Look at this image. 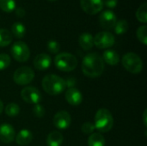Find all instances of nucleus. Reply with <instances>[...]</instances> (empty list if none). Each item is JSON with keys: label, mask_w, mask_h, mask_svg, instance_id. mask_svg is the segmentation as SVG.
<instances>
[{"label": "nucleus", "mask_w": 147, "mask_h": 146, "mask_svg": "<svg viewBox=\"0 0 147 146\" xmlns=\"http://www.w3.org/2000/svg\"><path fill=\"white\" fill-rule=\"evenodd\" d=\"M82 71L88 77H98L104 71V61L97 52L87 54L82 62Z\"/></svg>", "instance_id": "1"}, {"label": "nucleus", "mask_w": 147, "mask_h": 146, "mask_svg": "<svg viewBox=\"0 0 147 146\" xmlns=\"http://www.w3.org/2000/svg\"><path fill=\"white\" fill-rule=\"evenodd\" d=\"M41 83L44 91L50 96L59 95L66 88L65 80L55 74H48L45 76Z\"/></svg>", "instance_id": "2"}, {"label": "nucleus", "mask_w": 147, "mask_h": 146, "mask_svg": "<svg viewBox=\"0 0 147 146\" xmlns=\"http://www.w3.org/2000/svg\"><path fill=\"white\" fill-rule=\"evenodd\" d=\"M95 127L96 130L101 133L109 132L114 126V118L109 110L101 108L97 110L95 115Z\"/></svg>", "instance_id": "3"}, {"label": "nucleus", "mask_w": 147, "mask_h": 146, "mask_svg": "<svg viewBox=\"0 0 147 146\" xmlns=\"http://www.w3.org/2000/svg\"><path fill=\"white\" fill-rule=\"evenodd\" d=\"M54 64L59 71L69 72L75 70L78 65V59L71 53L61 52L55 57Z\"/></svg>", "instance_id": "4"}, {"label": "nucleus", "mask_w": 147, "mask_h": 146, "mask_svg": "<svg viewBox=\"0 0 147 146\" xmlns=\"http://www.w3.org/2000/svg\"><path fill=\"white\" fill-rule=\"evenodd\" d=\"M121 63L124 68L134 74H138L143 70V61L140 57L134 52H127L123 55Z\"/></svg>", "instance_id": "5"}, {"label": "nucleus", "mask_w": 147, "mask_h": 146, "mask_svg": "<svg viewBox=\"0 0 147 146\" xmlns=\"http://www.w3.org/2000/svg\"><path fill=\"white\" fill-rule=\"evenodd\" d=\"M10 52L14 59L20 63L26 62L30 56V50L28 45L21 40L16 41L12 45Z\"/></svg>", "instance_id": "6"}, {"label": "nucleus", "mask_w": 147, "mask_h": 146, "mask_svg": "<svg viewBox=\"0 0 147 146\" xmlns=\"http://www.w3.org/2000/svg\"><path fill=\"white\" fill-rule=\"evenodd\" d=\"M34 78V71L28 66L18 68L13 75L14 82L18 85H27Z\"/></svg>", "instance_id": "7"}, {"label": "nucleus", "mask_w": 147, "mask_h": 146, "mask_svg": "<svg viewBox=\"0 0 147 146\" xmlns=\"http://www.w3.org/2000/svg\"><path fill=\"white\" fill-rule=\"evenodd\" d=\"M115 42V38L110 32H100L94 37V45L100 49L109 48L114 46Z\"/></svg>", "instance_id": "8"}, {"label": "nucleus", "mask_w": 147, "mask_h": 146, "mask_svg": "<svg viewBox=\"0 0 147 146\" xmlns=\"http://www.w3.org/2000/svg\"><path fill=\"white\" fill-rule=\"evenodd\" d=\"M22 99L28 104H39L41 101V94L39 89L33 86H28L21 91Z\"/></svg>", "instance_id": "9"}, {"label": "nucleus", "mask_w": 147, "mask_h": 146, "mask_svg": "<svg viewBox=\"0 0 147 146\" xmlns=\"http://www.w3.org/2000/svg\"><path fill=\"white\" fill-rule=\"evenodd\" d=\"M82 9L89 15H96L103 9L102 0H80Z\"/></svg>", "instance_id": "10"}, {"label": "nucleus", "mask_w": 147, "mask_h": 146, "mask_svg": "<svg viewBox=\"0 0 147 146\" xmlns=\"http://www.w3.org/2000/svg\"><path fill=\"white\" fill-rule=\"evenodd\" d=\"M71 122V117L70 114L66 111H59L55 114L53 119V123L58 129H66L70 126Z\"/></svg>", "instance_id": "11"}, {"label": "nucleus", "mask_w": 147, "mask_h": 146, "mask_svg": "<svg viewBox=\"0 0 147 146\" xmlns=\"http://www.w3.org/2000/svg\"><path fill=\"white\" fill-rule=\"evenodd\" d=\"M116 22H117L116 15L110 9H106V10L102 11L100 15H99L100 25L105 29L114 28Z\"/></svg>", "instance_id": "12"}, {"label": "nucleus", "mask_w": 147, "mask_h": 146, "mask_svg": "<svg viewBox=\"0 0 147 146\" xmlns=\"http://www.w3.org/2000/svg\"><path fill=\"white\" fill-rule=\"evenodd\" d=\"M16 133L14 127L7 123L0 125V141L4 144H9L15 140Z\"/></svg>", "instance_id": "13"}, {"label": "nucleus", "mask_w": 147, "mask_h": 146, "mask_svg": "<svg viewBox=\"0 0 147 146\" xmlns=\"http://www.w3.org/2000/svg\"><path fill=\"white\" fill-rule=\"evenodd\" d=\"M52 59L47 53H40L38 54L34 59V68L39 71H45L51 66Z\"/></svg>", "instance_id": "14"}, {"label": "nucleus", "mask_w": 147, "mask_h": 146, "mask_svg": "<svg viewBox=\"0 0 147 146\" xmlns=\"http://www.w3.org/2000/svg\"><path fill=\"white\" fill-rule=\"evenodd\" d=\"M65 100L70 105L78 106L83 102V96L81 92L75 88H70L65 91Z\"/></svg>", "instance_id": "15"}, {"label": "nucleus", "mask_w": 147, "mask_h": 146, "mask_svg": "<svg viewBox=\"0 0 147 146\" xmlns=\"http://www.w3.org/2000/svg\"><path fill=\"white\" fill-rule=\"evenodd\" d=\"M15 139H16V142L18 145H28L33 139V134L29 130L22 129L20 132H18V133L16 134V137Z\"/></svg>", "instance_id": "16"}, {"label": "nucleus", "mask_w": 147, "mask_h": 146, "mask_svg": "<svg viewBox=\"0 0 147 146\" xmlns=\"http://www.w3.org/2000/svg\"><path fill=\"white\" fill-rule=\"evenodd\" d=\"M78 44L84 50L88 51L94 46V37L90 33H84L78 38Z\"/></svg>", "instance_id": "17"}, {"label": "nucleus", "mask_w": 147, "mask_h": 146, "mask_svg": "<svg viewBox=\"0 0 147 146\" xmlns=\"http://www.w3.org/2000/svg\"><path fill=\"white\" fill-rule=\"evenodd\" d=\"M64 141V137L60 132L53 131L51 132L47 138V146H61Z\"/></svg>", "instance_id": "18"}, {"label": "nucleus", "mask_w": 147, "mask_h": 146, "mask_svg": "<svg viewBox=\"0 0 147 146\" xmlns=\"http://www.w3.org/2000/svg\"><path fill=\"white\" fill-rule=\"evenodd\" d=\"M102 59L104 62H106L109 65H118L120 61V56L119 54L114 51V50H106L103 52Z\"/></svg>", "instance_id": "19"}, {"label": "nucleus", "mask_w": 147, "mask_h": 146, "mask_svg": "<svg viewBox=\"0 0 147 146\" xmlns=\"http://www.w3.org/2000/svg\"><path fill=\"white\" fill-rule=\"evenodd\" d=\"M105 139L99 133H93L88 139L89 146H105Z\"/></svg>", "instance_id": "20"}, {"label": "nucleus", "mask_w": 147, "mask_h": 146, "mask_svg": "<svg viewBox=\"0 0 147 146\" xmlns=\"http://www.w3.org/2000/svg\"><path fill=\"white\" fill-rule=\"evenodd\" d=\"M13 40L11 32L5 28H0V47L9 46Z\"/></svg>", "instance_id": "21"}, {"label": "nucleus", "mask_w": 147, "mask_h": 146, "mask_svg": "<svg viewBox=\"0 0 147 146\" xmlns=\"http://www.w3.org/2000/svg\"><path fill=\"white\" fill-rule=\"evenodd\" d=\"M11 34L16 38L21 39L26 34V28L22 22H14L11 26Z\"/></svg>", "instance_id": "22"}, {"label": "nucleus", "mask_w": 147, "mask_h": 146, "mask_svg": "<svg viewBox=\"0 0 147 146\" xmlns=\"http://www.w3.org/2000/svg\"><path fill=\"white\" fill-rule=\"evenodd\" d=\"M136 17L139 22L142 23L147 22V3H142L136 11Z\"/></svg>", "instance_id": "23"}, {"label": "nucleus", "mask_w": 147, "mask_h": 146, "mask_svg": "<svg viewBox=\"0 0 147 146\" xmlns=\"http://www.w3.org/2000/svg\"><path fill=\"white\" fill-rule=\"evenodd\" d=\"M0 9L6 13H10L16 9V1L15 0H0Z\"/></svg>", "instance_id": "24"}, {"label": "nucleus", "mask_w": 147, "mask_h": 146, "mask_svg": "<svg viewBox=\"0 0 147 146\" xmlns=\"http://www.w3.org/2000/svg\"><path fill=\"white\" fill-rule=\"evenodd\" d=\"M4 112H5V114L8 116H9V117H15V116H16V115L19 114V113H20V107L16 103L11 102V103H9L5 107Z\"/></svg>", "instance_id": "25"}, {"label": "nucleus", "mask_w": 147, "mask_h": 146, "mask_svg": "<svg viewBox=\"0 0 147 146\" xmlns=\"http://www.w3.org/2000/svg\"><path fill=\"white\" fill-rule=\"evenodd\" d=\"M115 32L117 34H123L128 30V22L126 20H120L116 22L114 27Z\"/></svg>", "instance_id": "26"}, {"label": "nucleus", "mask_w": 147, "mask_h": 146, "mask_svg": "<svg viewBox=\"0 0 147 146\" xmlns=\"http://www.w3.org/2000/svg\"><path fill=\"white\" fill-rule=\"evenodd\" d=\"M137 38L144 45H147V27L146 25L140 26L137 29Z\"/></svg>", "instance_id": "27"}, {"label": "nucleus", "mask_w": 147, "mask_h": 146, "mask_svg": "<svg viewBox=\"0 0 147 146\" xmlns=\"http://www.w3.org/2000/svg\"><path fill=\"white\" fill-rule=\"evenodd\" d=\"M10 65V57L6 53L0 54V71H3Z\"/></svg>", "instance_id": "28"}, {"label": "nucleus", "mask_w": 147, "mask_h": 146, "mask_svg": "<svg viewBox=\"0 0 147 146\" xmlns=\"http://www.w3.org/2000/svg\"><path fill=\"white\" fill-rule=\"evenodd\" d=\"M47 50L51 52V53H53V54H56L59 52V49H60V46H59V42H57L56 40H49L47 42Z\"/></svg>", "instance_id": "29"}, {"label": "nucleus", "mask_w": 147, "mask_h": 146, "mask_svg": "<svg viewBox=\"0 0 147 146\" xmlns=\"http://www.w3.org/2000/svg\"><path fill=\"white\" fill-rule=\"evenodd\" d=\"M81 130L85 134H92L95 132L96 127H95V125L93 123H91V122H85V123H84L82 125Z\"/></svg>", "instance_id": "30"}, {"label": "nucleus", "mask_w": 147, "mask_h": 146, "mask_svg": "<svg viewBox=\"0 0 147 146\" xmlns=\"http://www.w3.org/2000/svg\"><path fill=\"white\" fill-rule=\"evenodd\" d=\"M33 113L36 117L42 118L43 115L45 114V109L40 104H35L33 108Z\"/></svg>", "instance_id": "31"}, {"label": "nucleus", "mask_w": 147, "mask_h": 146, "mask_svg": "<svg viewBox=\"0 0 147 146\" xmlns=\"http://www.w3.org/2000/svg\"><path fill=\"white\" fill-rule=\"evenodd\" d=\"M102 3L108 8L114 9L116 7L118 3V0H102Z\"/></svg>", "instance_id": "32"}, {"label": "nucleus", "mask_w": 147, "mask_h": 146, "mask_svg": "<svg viewBox=\"0 0 147 146\" xmlns=\"http://www.w3.org/2000/svg\"><path fill=\"white\" fill-rule=\"evenodd\" d=\"M76 84V82H75V79L74 78H68L66 81H65V86L66 87H69L70 88H73V86Z\"/></svg>", "instance_id": "33"}, {"label": "nucleus", "mask_w": 147, "mask_h": 146, "mask_svg": "<svg viewBox=\"0 0 147 146\" xmlns=\"http://www.w3.org/2000/svg\"><path fill=\"white\" fill-rule=\"evenodd\" d=\"M16 15L19 16V17H22V16L25 15V11H24V9H22V8H16Z\"/></svg>", "instance_id": "34"}, {"label": "nucleus", "mask_w": 147, "mask_h": 146, "mask_svg": "<svg viewBox=\"0 0 147 146\" xmlns=\"http://www.w3.org/2000/svg\"><path fill=\"white\" fill-rule=\"evenodd\" d=\"M146 115H147V110L146 109L145 111H144V114H143V122H144V125H145V126H146L147 125V122H146Z\"/></svg>", "instance_id": "35"}, {"label": "nucleus", "mask_w": 147, "mask_h": 146, "mask_svg": "<svg viewBox=\"0 0 147 146\" xmlns=\"http://www.w3.org/2000/svg\"><path fill=\"white\" fill-rule=\"evenodd\" d=\"M3 102L0 100V114L3 113Z\"/></svg>", "instance_id": "36"}, {"label": "nucleus", "mask_w": 147, "mask_h": 146, "mask_svg": "<svg viewBox=\"0 0 147 146\" xmlns=\"http://www.w3.org/2000/svg\"><path fill=\"white\" fill-rule=\"evenodd\" d=\"M49 1H56V0H49Z\"/></svg>", "instance_id": "37"}]
</instances>
